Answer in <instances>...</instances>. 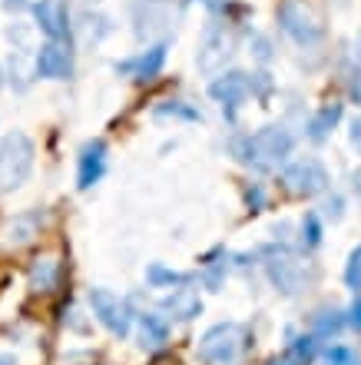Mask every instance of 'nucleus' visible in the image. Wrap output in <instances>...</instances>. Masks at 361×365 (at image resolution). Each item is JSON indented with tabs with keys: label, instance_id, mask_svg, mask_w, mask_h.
<instances>
[{
	"label": "nucleus",
	"instance_id": "1",
	"mask_svg": "<svg viewBox=\"0 0 361 365\" xmlns=\"http://www.w3.org/2000/svg\"><path fill=\"white\" fill-rule=\"evenodd\" d=\"M33 170V143L23 133H7L0 140V192L23 186Z\"/></svg>",
	"mask_w": 361,
	"mask_h": 365
},
{
	"label": "nucleus",
	"instance_id": "2",
	"mask_svg": "<svg viewBox=\"0 0 361 365\" xmlns=\"http://www.w3.org/2000/svg\"><path fill=\"white\" fill-rule=\"evenodd\" d=\"M246 349V329L239 322H219L199 339V359L206 365H232Z\"/></svg>",
	"mask_w": 361,
	"mask_h": 365
},
{
	"label": "nucleus",
	"instance_id": "3",
	"mask_svg": "<svg viewBox=\"0 0 361 365\" xmlns=\"http://www.w3.org/2000/svg\"><path fill=\"white\" fill-rule=\"evenodd\" d=\"M292 150H295V136L286 126H266V130H258L256 136L246 140V156L242 160L258 166H278Z\"/></svg>",
	"mask_w": 361,
	"mask_h": 365
},
{
	"label": "nucleus",
	"instance_id": "4",
	"mask_svg": "<svg viewBox=\"0 0 361 365\" xmlns=\"http://www.w3.org/2000/svg\"><path fill=\"white\" fill-rule=\"evenodd\" d=\"M282 186H286L292 196H318V192L328 190V170H325L318 160L305 156V160H295L282 170Z\"/></svg>",
	"mask_w": 361,
	"mask_h": 365
},
{
	"label": "nucleus",
	"instance_id": "5",
	"mask_svg": "<svg viewBox=\"0 0 361 365\" xmlns=\"http://www.w3.org/2000/svg\"><path fill=\"white\" fill-rule=\"evenodd\" d=\"M266 269H268V279L272 286L282 292V296H295L302 292L305 282H308V272H305V262L288 250H272L266 256Z\"/></svg>",
	"mask_w": 361,
	"mask_h": 365
},
{
	"label": "nucleus",
	"instance_id": "6",
	"mask_svg": "<svg viewBox=\"0 0 361 365\" xmlns=\"http://www.w3.org/2000/svg\"><path fill=\"white\" fill-rule=\"evenodd\" d=\"M90 309H93V316L103 322L113 336H130V329H133V312L126 306L123 299L110 292V289H90Z\"/></svg>",
	"mask_w": 361,
	"mask_h": 365
},
{
	"label": "nucleus",
	"instance_id": "7",
	"mask_svg": "<svg viewBox=\"0 0 361 365\" xmlns=\"http://www.w3.org/2000/svg\"><path fill=\"white\" fill-rule=\"evenodd\" d=\"M278 24H282V30H286L295 43H302V47H312V43L322 40V24H318V17H315L312 10H305V4H298V0H286V4L278 7Z\"/></svg>",
	"mask_w": 361,
	"mask_h": 365
},
{
	"label": "nucleus",
	"instance_id": "8",
	"mask_svg": "<svg viewBox=\"0 0 361 365\" xmlns=\"http://www.w3.org/2000/svg\"><path fill=\"white\" fill-rule=\"evenodd\" d=\"M209 93L216 96L222 106L236 110V106L242 103L248 93H252V80H248V73H242V70H229V73H222V77L212 80Z\"/></svg>",
	"mask_w": 361,
	"mask_h": 365
},
{
	"label": "nucleus",
	"instance_id": "9",
	"mask_svg": "<svg viewBox=\"0 0 361 365\" xmlns=\"http://www.w3.org/2000/svg\"><path fill=\"white\" fill-rule=\"evenodd\" d=\"M70 70H73V57H70V50L60 43V40H50L43 43L37 53V73L47 80H67Z\"/></svg>",
	"mask_w": 361,
	"mask_h": 365
},
{
	"label": "nucleus",
	"instance_id": "10",
	"mask_svg": "<svg viewBox=\"0 0 361 365\" xmlns=\"http://www.w3.org/2000/svg\"><path fill=\"white\" fill-rule=\"evenodd\" d=\"M33 17H37V27L43 30L50 40L67 37L70 17H67V4H63V0H37V4H33Z\"/></svg>",
	"mask_w": 361,
	"mask_h": 365
},
{
	"label": "nucleus",
	"instance_id": "11",
	"mask_svg": "<svg viewBox=\"0 0 361 365\" xmlns=\"http://www.w3.org/2000/svg\"><path fill=\"white\" fill-rule=\"evenodd\" d=\"M106 170V143L103 140H93V143L83 146V153H80V173H76V186L80 190H90L100 182Z\"/></svg>",
	"mask_w": 361,
	"mask_h": 365
},
{
	"label": "nucleus",
	"instance_id": "12",
	"mask_svg": "<svg viewBox=\"0 0 361 365\" xmlns=\"http://www.w3.org/2000/svg\"><path fill=\"white\" fill-rule=\"evenodd\" d=\"M60 276H63V262H60L57 252H43L30 266V286H33V292H53L60 286Z\"/></svg>",
	"mask_w": 361,
	"mask_h": 365
},
{
	"label": "nucleus",
	"instance_id": "13",
	"mask_svg": "<svg viewBox=\"0 0 361 365\" xmlns=\"http://www.w3.org/2000/svg\"><path fill=\"white\" fill-rule=\"evenodd\" d=\"M40 230V216L37 212H20L14 220L4 222V230H0V246H7V250H17V246H27Z\"/></svg>",
	"mask_w": 361,
	"mask_h": 365
},
{
	"label": "nucleus",
	"instance_id": "14",
	"mask_svg": "<svg viewBox=\"0 0 361 365\" xmlns=\"http://www.w3.org/2000/svg\"><path fill=\"white\" fill-rule=\"evenodd\" d=\"M202 312V299L199 292H192V289H176L169 296L162 299V316L166 319H176V322H189Z\"/></svg>",
	"mask_w": 361,
	"mask_h": 365
},
{
	"label": "nucleus",
	"instance_id": "15",
	"mask_svg": "<svg viewBox=\"0 0 361 365\" xmlns=\"http://www.w3.org/2000/svg\"><path fill=\"white\" fill-rule=\"evenodd\" d=\"M166 43H156L152 50H146L143 57L126 60V63H116V73H136V80H152L166 63Z\"/></svg>",
	"mask_w": 361,
	"mask_h": 365
},
{
	"label": "nucleus",
	"instance_id": "16",
	"mask_svg": "<svg viewBox=\"0 0 361 365\" xmlns=\"http://www.w3.org/2000/svg\"><path fill=\"white\" fill-rule=\"evenodd\" d=\"M169 342V322L166 316H156V312H143L140 316V346L143 349H159Z\"/></svg>",
	"mask_w": 361,
	"mask_h": 365
},
{
	"label": "nucleus",
	"instance_id": "17",
	"mask_svg": "<svg viewBox=\"0 0 361 365\" xmlns=\"http://www.w3.org/2000/svg\"><path fill=\"white\" fill-rule=\"evenodd\" d=\"M345 326H348V312H338V309H322V312L312 319V336L315 339H332V336H338Z\"/></svg>",
	"mask_w": 361,
	"mask_h": 365
},
{
	"label": "nucleus",
	"instance_id": "18",
	"mask_svg": "<svg viewBox=\"0 0 361 365\" xmlns=\"http://www.w3.org/2000/svg\"><path fill=\"white\" fill-rule=\"evenodd\" d=\"M342 120V103H332V106H325V110H318V113L308 120V136H312L315 143H322L325 136L335 130V123Z\"/></svg>",
	"mask_w": 361,
	"mask_h": 365
},
{
	"label": "nucleus",
	"instance_id": "19",
	"mask_svg": "<svg viewBox=\"0 0 361 365\" xmlns=\"http://www.w3.org/2000/svg\"><path fill=\"white\" fill-rule=\"evenodd\" d=\"M146 282H150L152 289H169V286H186L189 276L169 269V266H162V262H152L150 269H146Z\"/></svg>",
	"mask_w": 361,
	"mask_h": 365
},
{
	"label": "nucleus",
	"instance_id": "20",
	"mask_svg": "<svg viewBox=\"0 0 361 365\" xmlns=\"http://www.w3.org/2000/svg\"><path fill=\"white\" fill-rule=\"evenodd\" d=\"M322 365H361V356L352 346H332L322 352Z\"/></svg>",
	"mask_w": 361,
	"mask_h": 365
},
{
	"label": "nucleus",
	"instance_id": "21",
	"mask_svg": "<svg viewBox=\"0 0 361 365\" xmlns=\"http://www.w3.org/2000/svg\"><path fill=\"white\" fill-rule=\"evenodd\" d=\"M315 352H318V339H315V336H298L292 342V352H288V356H292L295 362L308 365L315 359Z\"/></svg>",
	"mask_w": 361,
	"mask_h": 365
},
{
	"label": "nucleus",
	"instance_id": "22",
	"mask_svg": "<svg viewBox=\"0 0 361 365\" xmlns=\"http://www.w3.org/2000/svg\"><path fill=\"white\" fill-rule=\"evenodd\" d=\"M345 282H348V289L361 292V246H355L352 256H348V266H345Z\"/></svg>",
	"mask_w": 361,
	"mask_h": 365
},
{
	"label": "nucleus",
	"instance_id": "23",
	"mask_svg": "<svg viewBox=\"0 0 361 365\" xmlns=\"http://www.w3.org/2000/svg\"><path fill=\"white\" fill-rule=\"evenodd\" d=\"M302 242L308 246V250H315L318 242H322V222H318V216L315 212H308L302 222Z\"/></svg>",
	"mask_w": 361,
	"mask_h": 365
},
{
	"label": "nucleus",
	"instance_id": "24",
	"mask_svg": "<svg viewBox=\"0 0 361 365\" xmlns=\"http://www.w3.org/2000/svg\"><path fill=\"white\" fill-rule=\"evenodd\" d=\"M156 113H159V116H186V120H199V113H196V110H189V106H182V103L159 106Z\"/></svg>",
	"mask_w": 361,
	"mask_h": 365
},
{
	"label": "nucleus",
	"instance_id": "25",
	"mask_svg": "<svg viewBox=\"0 0 361 365\" xmlns=\"http://www.w3.org/2000/svg\"><path fill=\"white\" fill-rule=\"evenodd\" d=\"M348 326H355L361 332V296L352 302V309H348Z\"/></svg>",
	"mask_w": 361,
	"mask_h": 365
},
{
	"label": "nucleus",
	"instance_id": "26",
	"mask_svg": "<svg viewBox=\"0 0 361 365\" xmlns=\"http://www.w3.org/2000/svg\"><path fill=\"white\" fill-rule=\"evenodd\" d=\"M342 206H345V202L338 200V196H335V200H328V206H325V212H328L332 220H342Z\"/></svg>",
	"mask_w": 361,
	"mask_h": 365
},
{
	"label": "nucleus",
	"instance_id": "27",
	"mask_svg": "<svg viewBox=\"0 0 361 365\" xmlns=\"http://www.w3.org/2000/svg\"><path fill=\"white\" fill-rule=\"evenodd\" d=\"M352 146H358L361 150V116L358 120H352Z\"/></svg>",
	"mask_w": 361,
	"mask_h": 365
},
{
	"label": "nucleus",
	"instance_id": "28",
	"mask_svg": "<svg viewBox=\"0 0 361 365\" xmlns=\"http://www.w3.org/2000/svg\"><path fill=\"white\" fill-rule=\"evenodd\" d=\"M248 202H252V206H262V202H266V192H262V190H252V192H248Z\"/></svg>",
	"mask_w": 361,
	"mask_h": 365
},
{
	"label": "nucleus",
	"instance_id": "29",
	"mask_svg": "<svg viewBox=\"0 0 361 365\" xmlns=\"http://www.w3.org/2000/svg\"><path fill=\"white\" fill-rule=\"evenodd\" d=\"M352 96L361 103V73H355V80H352Z\"/></svg>",
	"mask_w": 361,
	"mask_h": 365
},
{
	"label": "nucleus",
	"instance_id": "30",
	"mask_svg": "<svg viewBox=\"0 0 361 365\" xmlns=\"http://www.w3.org/2000/svg\"><path fill=\"white\" fill-rule=\"evenodd\" d=\"M268 365H302V362H295L292 356H278V359H272Z\"/></svg>",
	"mask_w": 361,
	"mask_h": 365
},
{
	"label": "nucleus",
	"instance_id": "31",
	"mask_svg": "<svg viewBox=\"0 0 361 365\" xmlns=\"http://www.w3.org/2000/svg\"><path fill=\"white\" fill-rule=\"evenodd\" d=\"M152 365H182V362H179V359H172V356H159Z\"/></svg>",
	"mask_w": 361,
	"mask_h": 365
},
{
	"label": "nucleus",
	"instance_id": "32",
	"mask_svg": "<svg viewBox=\"0 0 361 365\" xmlns=\"http://www.w3.org/2000/svg\"><path fill=\"white\" fill-rule=\"evenodd\" d=\"M352 186H355V192L361 196V170H355V176H352Z\"/></svg>",
	"mask_w": 361,
	"mask_h": 365
},
{
	"label": "nucleus",
	"instance_id": "33",
	"mask_svg": "<svg viewBox=\"0 0 361 365\" xmlns=\"http://www.w3.org/2000/svg\"><path fill=\"white\" fill-rule=\"evenodd\" d=\"M27 4H37V0H7V7H27Z\"/></svg>",
	"mask_w": 361,
	"mask_h": 365
},
{
	"label": "nucleus",
	"instance_id": "34",
	"mask_svg": "<svg viewBox=\"0 0 361 365\" xmlns=\"http://www.w3.org/2000/svg\"><path fill=\"white\" fill-rule=\"evenodd\" d=\"M0 365H17V362H14V356H0Z\"/></svg>",
	"mask_w": 361,
	"mask_h": 365
}]
</instances>
